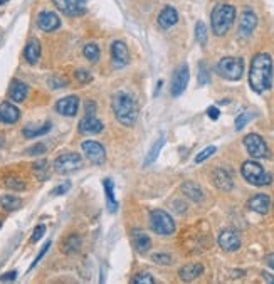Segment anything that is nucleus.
Returning a JSON list of instances; mask_svg holds the SVG:
<instances>
[{
  "label": "nucleus",
  "mask_w": 274,
  "mask_h": 284,
  "mask_svg": "<svg viewBox=\"0 0 274 284\" xmlns=\"http://www.w3.org/2000/svg\"><path fill=\"white\" fill-rule=\"evenodd\" d=\"M266 264L271 269H274V252L273 254H268V256H266Z\"/></svg>",
  "instance_id": "obj_50"
},
{
  "label": "nucleus",
  "mask_w": 274,
  "mask_h": 284,
  "mask_svg": "<svg viewBox=\"0 0 274 284\" xmlns=\"http://www.w3.org/2000/svg\"><path fill=\"white\" fill-rule=\"evenodd\" d=\"M27 95H29L27 84L19 81V79H14L10 88H8V97H10L12 101H15V103H22V101H25Z\"/></svg>",
  "instance_id": "obj_22"
},
{
  "label": "nucleus",
  "mask_w": 274,
  "mask_h": 284,
  "mask_svg": "<svg viewBox=\"0 0 274 284\" xmlns=\"http://www.w3.org/2000/svg\"><path fill=\"white\" fill-rule=\"evenodd\" d=\"M49 84H51V88L53 90H61V88L66 86V81L61 78H57V76H53V78L49 79Z\"/></svg>",
  "instance_id": "obj_46"
},
{
  "label": "nucleus",
  "mask_w": 274,
  "mask_h": 284,
  "mask_svg": "<svg viewBox=\"0 0 274 284\" xmlns=\"http://www.w3.org/2000/svg\"><path fill=\"white\" fill-rule=\"evenodd\" d=\"M46 150H47V146L44 145V143H36L34 146L25 150V155H44Z\"/></svg>",
  "instance_id": "obj_43"
},
{
  "label": "nucleus",
  "mask_w": 274,
  "mask_h": 284,
  "mask_svg": "<svg viewBox=\"0 0 274 284\" xmlns=\"http://www.w3.org/2000/svg\"><path fill=\"white\" fill-rule=\"evenodd\" d=\"M103 189H105V193H106V202H108L110 212H116L118 210V202H116V198H114L113 182H111L110 179H105V180H103Z\"/></svg>",
  "instance_id": "obj_28"
},
{
  "label": "nucleus",
  "mask_w": 274,
  "mask_h": 284,
  "mask_svg": "<svg viewBox=\"0 0 274 284\" xmlns=\"http://www.w3.org/2000/svg\"><path fill=\"white\" fill-rule=\"evenodd\" d=\"M216 153V146H207L205 150H202L200 151L199 155L195 156V163H202V162H205L207 158H211V156Z\"/></svg>",
  "instance_id": "obj_40"
},
{
  "label": "nucleus",
  "mask_w": 274,
  "mask_h": 284,
  "mask_svg": "<svg viewBox=\"0 0 274 284\" xmlns=\"http://www.w3.org/2000/svg\"><path fill=\"white\" fill-rule=\"evenodd\" d=\"M111 59H113V66L116 69H121V67L128 66L130 62V52H128V47L123 41H114L111 44Z\"/></svg>",
  "instance_id": "obj_12"
},
{
  "label": "nucleus",
  "mask_w": 274,
  "mask_h": 284,
  "mask_svg": "<svg viewBox=\"0 0 274 284\" xmlns=\"http://www.w3.org/2000/svg\"><path fill=\"white\" fill-rule=\"evenodd\" d=\"M17 279V271H10V273H5L0 276V281H15Z\"/></svg>",
  "instance_id": "obj_48"
},
{
  "label": "nucleus",
  "mask_w": 274,
  "mask_h": 284,
  "mask_svg": "<svg viewBox=\"0 0 274 284\" xmlns=\"http://www.w3.org/2000/svg\"><path fill=\"white\" fill-rule=\"evenodd\" d=\"M217 73L227 81H239L244 74V61L241 57H224L217 64Z\"/></svg>",
  "instance_id": "obj_5"
},
{
  "label": "nucleus",
  "mask_w": 274,
  "mask_h": 284,
  "mask_svg": "<svg viewBox=\"0 0 274 284\" xmlns=\"http://www.w3.org/2000/svg\"><path fill=\"white\" fill-rule=\"evenodd\" d=\"M69 189H71V184H69V182H64V184L57 185V187H55V189L53 190V192H51V195H55V197H57V195H64Z\"/></svg>",
  "instance_id": "obj_45"
},
{
  "label": "nucleus",
  "mask_w": 274,
  "mask_h": 284,
  "mask_svg": "<svg viewBox=\"0 0 274 284\" xmlns=\"http://www.w3.org/2000/svg\"><path fill=\"white\" fill-rule=\"evenodd\" d=\"M49 130H51V123L47 121L42 126H37V128H34V126H25L22 133H24L25 138H36V137H42V135H46Z\"/></svg>",
  "instance_id": "obj_31"
},
{
  "label": "nucleus",
  "mask_w": 274,
  "mask_h": 284,
  "mask_svg": "<svg viewBox=\"0 0 274 284\" xmlns=\"http://www.w3.org/2000/svg\"><path fill=\"white\" fill-rule=\"evenodd\" d=\"M79 109V97L78 96H66L55 103V111L62 116H76Z\"/></svg>",
  "instance_id": "obj_15"
},
{
  "label": "nucleus",
  "mask_w": 274,
  "mask_h": 284,
  "mask_svg": "<svg viewBox=\"0 0 274 284\" xmlns=\"http://www.w3.org/2000/svg\"><path fill=\"white\" fill-rule=\"evenodd\" d=\"M3 184H5V187H7V189L17 190V192H20V190H24V189H25V182H24L22 179H20V177H17V175L7 177V179L3 180Z\"/></svg>",
  "instance_id": "obj_33"
},
{
  "label": "nucleus",
  "mask_w": 274,
  "mask_h": 284,
  "mask_svg": "<svg viewBox=\"0 0 274 284\" xmlns=\"http://www.w3.org/2000/svg\"><path fill=\"white\" fill-rule=\"evenodd\" d=\"M49 247H51V240H46V244H44V245H42V249H41V251H39V254H37V256H36V259H34V262H32V264H31V268H29V271H31V269H34V268H36V266H37V264H39V262H41V259H42V257H44V256H46V252H47V251H49Z\"/></svg>",
  "instance_id": "obj_41"
},
{
  "label": "nucleus",
  "mask_w": 274,
  "mask_h": 284,
  "mask_svg": "<svg viewBox=\"0 0 274 284\" xmlns=\"http://www.w3.org/2000/svg\"><path fill=\"white\" fill-rule=\"evenodd\" d=\"M209 81H211V74H209L207 66H205V62H200V66H199V83L202 84V86H205V84H209Z\"/></svg>",
  "instance_id": "obj_39"
},
{
  "label": "nucleus",
  "mask_w": 274,
  "mask_h": 284,
  "mask_svg": "<svg viewBox=\"0 0 274 284\" xmlns=\"http://www.w3.org/2000/svg\"><path fill=\"white\" fill-rule=\"evenodd\" d=\"M188 78H190V73H188V66L187 64H180L175 69L173 73V79H172V88H170V93L172 96L178 97L183 95L187 84H188Z\"/></svg>",
  "instance_id": "obj_11"
},
{
  "label": "nucleus",
  "mask_w": 274,
  "mask_h": 284,
  "mask_svg": "<svg viewBox=\"0 0 274 284\" xmlns=\"http://www.w3.org/2000/svg\"><path fill=\"white\" fill-rule=\"evenodd\" d=\"M182 192L187 195L188 198H192L194 202H202L204 200V192L195 182H183L182 184Z\"/></svg>",
  "instance_id": "obj_26"
},
{
  "label": "nucleus",
  "mask_w": 274,
  "mask_h": 284,
  "mask_svg": "<svg viewBox=\"0 0 274 284\" xmlns=\"http://www.w3.org/2000/svg\"><path fill=\"white\" fill-rule=\"evenodd\" d=\"M217 242H219V245L224 249V251L234 252L241 247V237H239L237 232L232 231V229H224V231L219 234Z\"/></svg>",
  "instance_id": "obj_14"
},
{
  "label": "nucleus",
  "mask_w": 274,
  "mask_h": 284,
  "mask_svg": "<svg viewBox=\"0 0 274 284\" xmlns=\"http://www.w3.org/2000/svg\"><path fill=\"white\" fill-rule=\"evenodd\" d=\"M111 109H113L116 120L125 126H133L138 120V104L125 91H118L111 97Z\"/></svg>",
  "instance_id": "obj_2"
},
{
  "label": "nucleus",
  "mask_w": 274,
  "mask_h": 284,
  "mask_svg": "<svg viewBox=\"0 0 274 284\" xmlns=\"http://www.w3.org/2000/svg\"><path fill=\"white\" fill-rule=\"evenodd\" d=\"M177 22H178V12L175 10V7L172 5H166L164 10L160 12V15H158V25H160L162 29H170Z\"/></svg>",
  "instance_id": "obj_23"
},
{
  "label": "nucleus",
  "mask_w": 274,
  "mask_h": 284,
  "mask_svg": "<svg viewBox=\"0 0 274 284\" xmlns=\"http://www.w3.org/2000/svg\"><path fill=\"white\" fill-rule=\"evenodd\" d=\"M44 234H46V226H42V224H39V226L34 229L32 237H31V242H37V240H41L42 237H44Z\"/></svg>",
  "instance_id": "obj_44"
},
{
  "label": "nucleus",
  "mask_w": 274,
  "mask_h": 284,
  "mask_svg": "<svg viewBox=\"0 0 274 284\" xmlns=\"http://www.w3.org/2000/svg\"><path fill=\"white\" fill-rule=\"evenodd\" d=\"M152 261L155 262V264H160V266H168V264H172V256L164 254V252H157L152 256Z\"/></svg>",
  "instance_id": "obj_36"
},
{
  "label": "nucleus",
  "mask_w": 274,
  "mask_h": 284,
  "mask_svg": "<svg viewBox=\"0 0 274 284\" xmlns=\"http://www.w3.org/2000/svg\"><path fill=\"white\" fill-rule=\"evenodd\" d=\"M195 39L202 47L207 44V25H205L202 20H199L195 25Z\"/></svg>",
  "instance_id": "obj_34"
},
{
  "label": "nucleus",
  "mask_w": 274,
  "mask_h": 284,
  "mask_svg": "<svg viewBox=\"0 0 274 284\" xmlns=\"http://www.w3.org/2000/svg\"><path fill=\"white\" fill-rule=\"evenodd\" d=\"M241 173L244 179H246V182H249L251 185H256V187H264V185H269L273 182L271 173L264 170L263 165H259L258 162H254V160L244 162Z\"/></svg>",
  "instance_id": "obj_4"
},
{
  "label": "nucleus",
  "mask_w": 274,
  "mask_h": 284,
  "mask_svg": "<svg viewBox=\"0 0 274 284\" xmlns=\"http://www.w3.org/2000/svg\"><path fill=\"white\" fill-rule=\"evenodd\" d=\"M256 25H258V15L251 8H246L241 15V20H239V34L242 37H249L254 32Z\"/></svg>",
  "instance_id": "obj_16"
},
{
  "label": "nucleus",
  "mask_w": 274,
  "mask_h": 284,
  "mask_svg": "<svg viewBox=\"0 0 274 284\" xmlns=\"http://www.w3.org/2000/svg\"><path fill=\"white\" fill-rule=\"evenodd\" d=\"M131 283L133 284H153L155 279H153V276L150 273H140L131 279Z\"/></svg>",
  "instance_id": "obj_38"
},
{
  "label": "nucleus",
  "mask_w": 274,
  "mask_h": 284,
  "mask_svg": "<svg viewBox=\"0 0 274 284\" xmlns=\"http://www.w3.org/2000/svg\"><path fill=\"white\" fill-rule=\"evenodd\" d=\"M164 140H165V138H164V135H160L157 142L152 145V148H150V151H148V155H147V158H145V162H143L145 167H148V165H152V163L157 160V156H158V153H160L162 146H164Z\"/></svg>",
  "instance_id": "obj_30"
},
{
  "label": "nucleus",
  "mask_w": 274,
  "mask_h": 284,
  "mask_svg": "<svg viewBox=\"0 0 274 284\" xmlns=\"http://www.w3.org/2000/svg\"><path fill=\"white\" fill-rule=\"evenodd\" d=\"M53 3L59 12L67 17H79L88 8L86 0H53Z\"/></svg>",
  "instance_id": "obj_9"
},
{
  "label": "nucleus",
  "mask_w": 274,
  "mask_h": 284,
  "mask_svg": "<svg viewBox=\"0 0 274 284\" xmlns=\"http://www.w3.org/2000/svg\"><path fill=\"white\" fill-rule=\"evenodd\" d=\"M78 128L83 135H96V133H101L105 126H103V123L98 120L94 114H86V116L79 121Z\"/></svg>",
  "instance_id": "obj_19"
},
{
  "label": "nucleus",
  "mask_w": 274,
  "mask_h": 284,
  "mask_svg": "<svg viewBox=\"0 0 274 284\" xmlns=\"http://www.w3.org/2000/svg\"><path fill=\"white\" fill-rule=\"evenodd\" d=\"M130 236H131V244H133V247L140 254H147L152 249V239L141 229H131Z\"/></svg>",
  "instance_id": "obj_18"
},
{
  "label": "nucleus",
  "mask_w": 274,
  "mask_h": 284,
  "mask_svg": "<svg viewBox=\"0 0 274 284\" xmlns=\"http://www.w3.org/2000/svg\"><path fill=\"white\" fill-rule=\"evenodd\" d=\"M74 76H76V79H78L79 83H83V84L91 83V79H93L91 73H89V71H86V69H78V71L74 73Z\"/></svg>",
  "instance_id": "obj_42"
},
{
  "label": "nucleus",
  "mask_w": 274,
  "mask_h": 284,
  "mask_svg": "<svg viewBox=\"0 0 274 284\" xmlns=\"http://www.w3.org/2000/svg\"><path fill=\"white\" fill-rule=\"evenodd\" d=\"M83 148L84 155H86V158L89 160L91 163L94 165H103L106 160V151L105 148L100 142H94V140H86V142H83Z\"/></svg>",
  "instance_id": "obj_10"
},
{
  "label": "nucleus",
  "mask_w": 274,
  "mask_h": 284,
  "mask_svg": "<svg viewBox=\"0 0 274 284\" xmlns=\"http://www.w3.org/2000/svg\"><path fill=\"white\" fill-rule=\"evenodd\" d=\"M37 27L44 32H54L61 27V19L53 10H42L37 15Z\"/></svg>",
  "instance_id": "obj_13"
},
{
  "label": "nucleus",
  "mask_w": 274,
  "mask_h": 284,
  "mask_svg": "<svg viewBox=\"0 0 274 284\" xmlns=\"http://www.w3.org/2000/svg\"><path fill=\"white\" fill-rule=\"evenodd\" d=\"M150 224L152 229L160 236H172L175 232V222L170 217V214H166L165 210L155 209L150 212Z\"/></svg>",
  "instance_id": "obj_6"
},
{
  "label": "nucleus",
  "mask_w": 274,
  "mask_h": 284,
  "mask_svg": "<svg viewBox=\"0 0 274 284\" xmlns=\"http://www.w3.org/2000/svg\"><path fill=\"white\" fill-rule=\"evenodd\" d=\"M207 114H209V118H211V120H219L220 111H219V108H216V106H211V108L207 109Z\"/></svg>",
  "instance_id": "obj_47"
},
{
  "label": "nucleus",
  "mask_w": 274,
  "mask_h": 284,
  "mask_svg": "<svg viewBox=\"0 0 274 284\" xmlns=\"http://www.w3.org/2000/svg\"><path fill=\"white\" fill-rule=\"evenodd\" d=\"M83 54H84V57L88 59V61H91V62H96L98 59H100V47H98L96 44H86L84 46V49H83Z\"/></svg>",
  "instance_id": "obj_35"
},
{
  "label": "nucleus",
  "mask_w": 274,
  "mask_h": 284,
  "mask_svg": "<svg viewBox=\"0 0 274 284\" xmlns=\"http://www.w3.org/2000/svg\"><path fill=\"white\" fill-rule=\"evenodd\" d=\"M20 118V111L15 104L8 103V101H3L0 104V121L5 123V125H14V123L19 121Z\"/></svg>",
  "instance_id": "obj_20"
},
{
  "label": "nucleus",
  "mask_w": 274,
  "mask_h": 284,
  "mask_svg": "<svg viewBox=\"0 0 274 284\" xmlns=\"http://www.w3.org/2000/svg\"><path fill=\"white\" fill-rule=\"evenodd\" d=\"M41 42L37 39H31L25 44L24 49V57L29 64H37V61L41 59Z\"/></svg>",
  "instance_id": "obj_25"
},
{
  "label": "nucleus",
  "mask_w": 274,
  "mask_h": 284,
  "mask_svg": "<svg viewBox=\"0 0 274 284\" xmlns=\"http://www.w3.org/2000/svg\"><path fill=\"white\" fill-rule=\"evenodd\" d=\"M94 109H96V106H94L93 101H88L86 103V114H94Z\"/></svg>",
  "instance_id": "obj_49"
},
{
  "label": "nucleus",
  "mask_w": 274,
  "mask_h": 284,
  "mask_svg": "<svg viewBox=\"0 0 274 284\" xmlns=\"http://www.w3.org/2000/svg\"><path fill=\"white\" fill-rule=\"evenodd\" d=\"M8 0H0V5H3V3H7Z\"/></svg>",
  "instance_id": "obj_52"
},
{
  "label": "nucleus",
  "mask_w": 274,
  "mask_h": 284,
  "mask_svg": "<svg viewBox=\"0 0 274 284\" xmlns=\"http://www.w3.org/2000/svg\"><path fill=\"white\" fill-rule=\"evenodd\" d=\"M252 116H254V114L251 111H244L242 114H239V118L235 120V130H242L244 126L252 120Z\"/></svg>",
  "instance_id": "obj_37"
},
{
  "label": "nucleus",
  "mask_w": 274,
  "mask_h": 284,
  "mask_svg": "<svg viewBox=\"0 0 274 284\" xmlns=\"http://www.w3.org/2000/svg\"><path fill=\"white\" fill-rule=\"evenodd\" d=\"M235 20V7L230 3H220L212 10L211 15V25L216 36H225L229 32V29L232 27Z\"/></svg>",
  "instance_id": "obj_3"
},
{
  "label": "nucleus",
  "mask_w": 274,
  "mask_h": 284,
  "mask_svg": "<svg viewBox=\"0 0 274 284\" xmlns=\"http://www.w3.org/2000/svg\"><path fill=\"white\" fill-rule=\"evenodd\" d=\"M212 180L214 185L222 192H229L234 187V179L227 168H216V172L212 173Z\"/></svg>",
  "instance_id": "obj_17"
},
{
  "label": "nucleus",
  "mask_w": 274,
  "mask_h": 284,
  "mask_svg": "<svg viewBox=\"0 0 274 284\" xmlns=\"http://www.w3.org/2000/svg\"><path fill=\"white\" fill-rule=\"evenodd\" d=\"M263 279H264V281H266V283H273V284H274V276H273V274L263 273Z\"/></svg>",
  "instance_id": "obj_51"
},
{
  "label": "nucleus",
  "mask_w": 274,
  "mask_h": 284,
  "mask_svg": "<svg viewBox=\"0 0 274 284\" xmlns=\"http://www.w3.org/2000/svg\"><path fill=\"white\" fill-rule=\"evenodd\" d=\"M202 273H204V266L200 264V262H192V264L183 266V268L178 271V276H180L182 281L190 283L199 276H202Z\"/></svg>",
  "instance_id": "obj_24"
},
{
  "label": "nucleus",
  "mask_w": 274,
  "mask_h": 284,
  "mask_svg": "<svg viewBox=\"0 0 274 284\" xmlns=\"http://www.w3.org/2000/svg\"><path fill=\"white\" fill-rule=\"evenodd\" d=\"M269 205H271V198H269V195H266V193L252 195L249 198V202H247V207H249L252 212H258V214H263V215L268 214Z\"/></svg>",
  "instance_id": "obj_21"
},
{
  "label": "nucleus",
  "mask_w": 274,
  "mask_h": 284,
  "mask_svg": "<svg viewBox=\"0 0 274 284\" xmlns=\"http://www.w3.org/2000/svg\"><path fill=\"white\" fill-rule=\"evenodd\" d=\"M0 205L7 212H15L22 207V200L19 197H15V195H2L0 197Z\"/></svg>",
  "instance_id": "obj_29"
},
{
  "label": "nucleus",
  "mask_w": 274,
  "mask_h": 284,
  "mask_svg": "<svg viewBox=\"0 0 274 284\" xmlns=\"http://www.w3.org/2000/svg\"><path fill=\"white\" fill-rule=\"evenodd\" d=\"M83 167V156L78 153H62L54 160V170L61 175L72 173Z\"/></svg>",
  "instance_id": "obj_8"
},
{
  "label": "nucleus",
  "mask_w": 274,
  "mask_h": 284,
  "mask_svg": "<svg viewBox=\"0 0 274 284\" xmlns=\"http://www.w3.org/2000/svg\"><path fill=\"white\" fill-rule=\"evenodd\" d=\"M244 146L252 158H269V148L264 138L258 133H249L244 137Z\"/></svg>",
  "instance_id": "obj_7"
},
{
  "label": "nucleus",
  "mask_w": 274,
  "mask_h": 284,
  "mask_svg": "<svg viewBox=\"0 0 274 284\" xmlns=\"http://www.w3.org/2000/svg\"><path fill=\"white\" fill-rule=\"evenodd\" d=\"M61 249L64 254H76L81 249V237L78 234H71L62 240Z\"/></svg>",
  "instance_id": "obj_27"
},
{
  "label": "nucleus",
  "mask_w": 274,
  "mask_h": 284,
  "mask_svg": "<svg viewBox=\"0 0 274 284\" xmlns=\"http://www.w3.org/2000/svg\"><path fill=\"white\" fill-rule=\"evenodd\" d=\"M273 78V57L268 52H259L252 57L249 69V84L252 91L264 93L271 88Z\"/></svg>",
  "instance_id": "obj_1"
},
{
  "label": "nucleus",
  "mask_w": 274,
  "mask_h": 284,
  "mask_svg": "<svg viewBox=\"0 0 274 284\" xmlns=\"http://www.w3.org/2000/svg\"><path fill=\"white\" fill-rule=\"evenodd\" d=\"M32 170L39 180H46L47 175H49V163H47V160H44V158L37 160V162L32 165Z\"/></svg>",
  "instance_id": "obj_32"
}]
</instances>
